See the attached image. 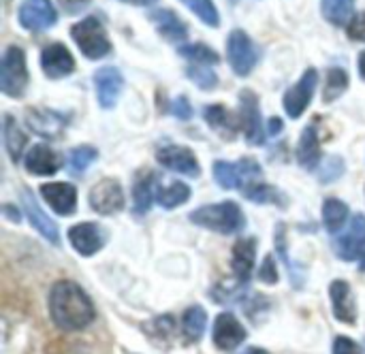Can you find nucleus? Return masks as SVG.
Listing matches in <instances>:
<instances>
[{"instance_id": "nucleus-1", "label": "nucleus", "mask_w": 365, "mask_h": 354, "mask_svg": "<svg viewBox=\"0 0 365 354\" xmlns=\"http://www.w3.org/2000/svg\"><path fill=\"white\" fill-rule=\"evenodd\" d=\"M49 314H51V321L58 329L81 331L94 321L96 310L79 284L62 280V282H56L51 286Z\"/></svg>"}, {"instance_id": "nucleus-2", "label": "nucleus", "mask_w": 365, "mask_h": 354, "mask_svg": "<svg viewBox=\"0 0 365 354\" xmlns=\"http://www.w3.org/2000/svg\"><path fill=\"white\" fill-rule=\"evenodd\" d=\"M190 220L197 227L222 233V235H233L244 229V212L240 209L237 203L233 201H222L216 205H205L199 207L190 214Z\"/></svg>"}, {"instance_id": "nucleus-3", "label": "nucleus", "mask_w": 365, "mask_h": 354, "mask_svg": "<svg viewBox=\"0 0 365 354\" xmlns=\"http://www.w3.org/2000/svg\"><path fill=\"white\" fill-rule=\"evenodd\" d=\"M71 36L79 47V51L83 53V58L88 60H101L111 53V41L107 36L103 21L96 15H88L77 24H73Z\"/></svg>"}, {"instance_id": "nucleus-4", "label": "nucleus", "mask_w": 365, "mask_h": 354, "mask_svg": "<svg viewBox=\"0 0 365 354\" xmlns=\"http://www.w3.org/2000/svg\"><path fill=\"white\" fill-rule=\"evenodd\" d=\"M28 81H30V75H28L24 49L17 45L6 47L2 62H0V90H2V94H6L11 98H19L26 94Z\"/></svg>"}, {"instance_id": "nucleus-5", "label": "nucleus", "mask_w": 365, "mask_h": 354, "mask_svg": "<svg viewBox=\"0 0 365 354\" xmlns=\"http://www.w3.org/2000/svg\"><path fill=\"white\" fill-rule=\"evenodd\" d=\"M227 60L237 77H248L259 62V47L244 30H233L227 38Z\"/></svg>"}, {"instance_id": "nucleus-6", "label": "nucleus", "mask_w": 365, "mask_h": 354, "mask_svg": "<svg viewBox=\"0 0 365 354\" xmlns=\"http://www.w3.org/2000/svg\"><path fill=\"white\" fill-rule=\"evenodd\" d=\"M261 175V167L252 158H242L240 162H227V160H216L214 162V179L231 190V188H246L248 182Z\"/></svg>"}, {"instance_id": "nucleus-7", "label": "nucleus", "mask_w": 365, "mask_h": 354, "mask_svg": "<svg viewBox=\"0 0 365 354\" xmlns=\"http://www.w3.org/2000/svg\"><path fill=\"white\" fill-rule=\"evenodd\" d=\"M17 19L24 30L41 34V32L49 30L51 26H56L58 13H56V6L51 4V0H24L19 4Z\"/></svg>"}, {"instance_id": "nucleus-8", "label": "nucleus", "mask_w": 365, "mask_h": 354, "mask_svg": "<svg viewBox=\"0 0 365 354\" xmlns=\"http://www.w3.org/2000/svg\"><path fill=\"white\" fill-rule=\"evenodd\" d=\"M319 85V73L317 68H308L304 71V75L299 77V81L287 90L284 94V111L291 120H297L304 115V111L310 107V100L314 96V90Z\"/></svg>"}, {"instance_id": "nucleus-9", "label": "nucleus", "mask_w": 365, "mask_h": 354, "mask_svg": "<svg viewBox=\"0 0 365 354\" xmlns=\"http://www.w3.org/2000/svg\"><path fill=\"white\" fill-rule=\"evenodd\" d=\"M240 124H242V130L250 145H261L265 141L259 96L252 90L240 92Z\"/></svg>"}, {"instance_id": "nucleus-10", "label": "nucleus", "mask_w": 365, "mask_h": 354, "mask_svg": "<svg viewBox=\"0 0 365 354\" xmlns=\"http://www.w3.org/2000/svg\"><path fill=\"white\" fill-rule=\"evenodd\" d=\"M68 120L71 118L66 113L56 111V109H47V107H28L26 109L28 128L45 139H58L64 132Z\"/></svg>"}, {"instance_id": "nucleus-11", "label": "nucleus", "mask_w": 365, "mask_h": 354, "mask_svg": "<svg viewBox=\"0 0 365 354\" xmlns=\"http://www.w3.org/2000/svg\"><path fill=\"white\" fill-rule=\"evenodd\" d=\"M90 205L101 216H111V214L120 212L124 207V194H122L120 182L113 177L101 179L90 190Z\"/></svg>"}, {"instance_id": "nucleus-12", "label": "nucleus", "mask_w": 365, "mask_h": 354, "mask_svg": "<svg viewBox=\"0 0 365 354\" xmlns=\"http://www.w3.org/2000/svg\"><path fill=\"white\" fill-rule=\"evenodd\" d=\"M41 68L47 79H64L75 71V58L64 43H51L41 51Z\"/></svg>"}, {"instance_id": "nucleus-13", "label": "nucleus", "mask_w": 365, "mask_h": 354, "mask_svg": "<svg viewBox=\"0 0 365 354\" xmlns=\"http://www.w3.org/2000/svg\"><path fill=\"white\" fill-rule=\"evenodd\" d=\"M94 90L103 109H113L124 90V77L115 66H101L94 73Z\"/></svg>"}, {"instance_id": "nucleus-14", "label": "nucleus", "mask_w": 365, "mask_h": 354, "mask_svg": "<svg viewBox=\"0 0 365 354\" xmlns=\"http://www.w3.org/2000/svg\"><path fill=\"white\" fill-rule=\"evenodd\" d=\"M156 160L175 173L188 175V177H199V162L192 154V150L182 147V145H165L156 152Z\"/></svg>"}, {"instance_id": "nucleus-15", "label": "nucleus", "mask_w": 365, "mask_h": 354, "mask_svg": "<svg viewBox=\"0 0 365 354\" xmlns=\"http://www.w3.org/2000/svg\"><path fill=\"white\" fill-rule=\"evenodd\" d=\"M336 252L344 261H361L365 256V216L357 214L349 227V231L338 237Z\"/></svg>"}, {"instance_id": "nucleus-16", "label": "nucleus", "mask_w": 365, "mask_h": 354, "mask_svg": "<svg viewBox=\"0 0 365 354\" xmlns=\"http://www.w3.org/2000/svg\"><path fill=\"white\" fill-rule=\"evenodd\" d=\"M244 340H246L244 325L231 312H222L216 318V323H214V344H216V348L218 350H225V353H231Z\"/></svg>"}, {"instance_id": "nucleus-17", "label": "nucleus", "mask_w": 365, "mask_h": 354, "mask_svg": "<svg viewBox=\"0 0 365 354\" xmlns=\"http://www.w3.org/2000/svg\"><path fill=\"white\" fill-rule=\"evenodd\" d=\"M41 194L58 216H71L77 209V190L71 184H64V182L43 184Z\"/></svg>"}, {"instance_id": "nucleus-18", "label": "nucleus", "mask_w": 365, "mask_h": 354, "mask_svg": "<svg viewBox=\"0 0 365 354\" xmlns=\"http://www.w3.org/2000/svg\"><path fill=\"white\" fill-rule=\"evenodd\" d=\"M329 297H331L334 316L340 323H344V325H355L357 323V306H355V297H353L351 284L344 282V280L331 282Z\"/></svg>"}, {"instance_id": "nucleus-19", "label": "nucleus", "mask_w": 365, "mask_h": 354, "mask_svg": "<svg viewBox=\"0 0 365 354\" xmlns=\"http://www.w3.org/2000/svg\"><path fill=\"white\" fill-rule=\"evenodd\" d=\"M150 21L154 24L158 34L169 43H182L188 38V26L171 9H156L154 13H150Z\"/></svg>"}, {"instance_id": "nucleus-20", "label": "nucleus", "mask_w": 365, "mask_h": 354, "mask_svg": "<svg viewBox=\"0 0 365 354\" xmlns=\"http://www.w3.org/2000/svg\"><path fill=\"white\" fill-rule=\"evenodd\" d=\"M68 241L71 246L81 254V256H92L96 254L105 239H103V231L92 224V222H81V224H75L68 229Z\"/></svg>"}, {"instance_id": "nucleus-21", "label": "nucleus", "mask_w": 365, "mask_h": 354, "mask_svg": "<svg viewBox=\"0 0 365 354\" xmlns=\"http://www.w3.org/2000/svg\"><path fill=\"white\" fill-rule=\"evenodd\" d=\"M21 199H24V209H26V214H28V218H30L32 227H34V229H36V231L47 239V241H51L53 246H58V244H60L58 227H56V222H51V220H49V216L41 209V205L36 203L34 194H32L28 188H24Z\"/></svg>"}, {"instance_id": "nucleus-22", "label": "nucleus", "mask_w": 365, "mask_h": 354, "mask_svg": "<svg viewBox=\"0 0 365 354\" xmlns=\"http://www.w3.org/2000/svg\"><path fill=\"white\" fill-rule=\"evenodd\" d=\"M255 254H257V239L244 237L233 246L231 269L240 282H248L255 271Z\"/></svg>"}, {"instance_id": "nucleus-23", "label": "nucleus", "mask_w": 365, "mask_h": 354, "mask_svg": "<svg viewBox=\"0 0 365 354\" xmlns=\"http://www.w3.org/2000/svg\"><path fill=\"white\" fill-rule=\"evenodd\" d=\"M24 162H26L28 173L32 175H53L60 169V156L43 143L30 147Z\"/></svg>"}, {"instance_id": "nucleus-24", "label": "nucleus", "mask_w": 365, "mask_h": 354, "mask_svg": "<svg viewBox=\"0 0 365 354\" xmlns=\"http://www.w3.org/2000/svg\"><path fill=\"white\" fill-rule=\"evenodd\" d=\"M297 160L304 169L314 171L321 162V139L317 132V124L304 128L302 139L297 143Z\"/></svg>"}, {"instance_id": "nucleus-25", "label": "nucleus", "mask_w": 365, "mask_h": 354, "mask_svg": "<svg viewBox=\"0 0 365 354\" xmlns=\"http://www.w3.org/2000/svg\"><path fill=\"white\" fill-rule=\"evenodd\" d=\"M321 13L329 24L349 28L355 19V0H321Z\"/></svg>"}, {"instance_id": "nucleus-26", "label": "nucleus", "mask_w": 365, "mask_h": 354, "mask_svg": "<svg viewBox=\"0 0 365 354\" xmlns=\"http://www.w3.org/2000/svg\"><path fill=\"white\" fill-rule=\"evenodd\" d=\"M203 118H205V122L214 128V130H218L220 135H225V137H233L235 132H237V128H240V122L231 115V111L227 109V107H222V105H207L205 109H203Z\"/></svg>"}, {"instance_id": "nucleus-27", "label": "nucleus", "mask_w": 365, "mask_h": 354, "mask_svg": "<svg viewBox=\"0 0 365 354\" xmlns=\"http://www.w3.org/2000/svg\"><path fill=\"white\" fill-rule=\"evenodd\" d=\"M2 141H4V150H6L11 162H19L21 152L26 147V135L19 130L17 122L11 115H4V122H2Z\"/></svg>"}, {"instance_id": "nucleus-28", "label": "nucleus", "mask_w": 365, "mask_h": 354, "mask_svg": "<svg viewBox=\"0 0 365 354\" xmlns=\"http://www.w3.org/2000/svg\"><path fill=\"white\" fill-rule=\"evenodd\" d=\"M188 199H190V188L184 182H171V184L156 188V203L165 209L180 207Z\"/></svg>"}, {"instance_id": "nucleus-29", "label": "nucleus", "mask_w": 365, "mask_h": 354, "mask_svg": "<svg viewBox=\"0 0 365 354\" xmlns=\"http://www.w3.org/2000/svg\"><path fill=\"white\" fill-rule=\"evenodd\" d=\"M154 182H156V175L152 173H145L141 175L137 182H135V188H133V197H135V214H145L154 199H156V188H154Z\"/></svg>"}, {"instance_id": "nucleus-30", "label": "nucleus", "mask_w": 365, "mask_h": 354, "mask_svg": "<svg viewBox=\"0 0 365 354\" xmlns=\"http://www.w3.org/2000/svg\"><path fill=\"white\" fill-rule=\"evenodd\" d=\"M349 218V207L340 199H327L323 203V224L329 233H338Z\"/></svg>"}, {"instance_id": "nucleus-31", "label": "nucleus", "mask_w": 365, "mask_h": 354, "mask_svg": "<svg viewBox=\"0 0 365 354\" xmlns=\"http://www.w3.org/2000/svg\"><path fill=\"white\" fill-rule=\"evenodd\" d=\"M349 90V73L340 66H331L325 77V90H323V100L334 103L338 100L344 92Z\"/></svg>"}, {"instance_id": "nucleus-32", "label": "nucleus", "mask_w": 365, "mask_h": 354, "mask_svg": "<svg viewBox=\"0 0 365 354\" xmlns=\"http://www.w3.org/2000/svg\"><path fill=\"white\" fill-rule=\"evenodd\" d=\"M244 194H246V199H250L255 203H278L280 207H287L284 194L280 190H276L274 186H267V184H255V182H250L244 188Z\"/></svg>"}, {"instance_id": "nucleus-33", "label": "nucleus", "mask_w": 365, "mask_h": 354, "mask_svg": "<svg viewBox=\"0 0 365 354\" xmlns=\"http://www.w3.org/2000/svg\"><path fill=\"white\" fill-rule=\"evenodd\" d=\"M205 325H207V314L203 308L192 306L186 310L184 314V333L190 342H199L205 333Z\"/></svg>"}, {"instance_id": "nucleus-34", "label": "nucleus", "mask_w": 365, "mask_h": 354, "mask_svg": "<svg viewBox=\"0 0 365 354\" xmlns=\"http://www.w3.org/2000/svg\"><path fill=\"white\" fill-rule=\"evenodd\" d=\"M178 51H180V56L188 58L192 64H207V66H212V64H218L220 62V56L210 45H205V43L182 45Z\"/></svg>"}, {"instance_id": "nucleus-35", "label": "nucleus", "mask_w": 365, "mask_h": 354, "mask_svg": "<svg viewBox=\"0 0 365 354\" xmlns=\"http://www.w3.org/2000/svg\"><path fill=\"white\" fill-rule=\"evenodd\" d=\"M186 75H188V79H190L199 90L212 92V90H216V85H218V75H216L214 68L207 66V64H192V62H190V66L186 68Z\"/></svg>"}, {"instance_id": "nucleus-36", "label": "nucleus", "mask_w": 365, "mask_h": 354, "mask_svg": "<svg viewBox=\"0 0 365 354\" xmlns=\"http://www.w3.org/2000/svg\"><path fill=\"white\" fill-rule=\"evenodd\" d=\"M205 26H212V28H218L220 26V15H218V9L212 0H182Z\"/></svg>"}, {"instance_id": "nucleus-37", "label": "nucleus", "mask_w": 365, "mask_h": 354, "mask_svg": "<svg viewBox=\"0 0 365 354\" xmlns=\"http://www.w3.org/2000/svg\"><path fill=\"white\" fill-rule=\"evenodd\" d=\"M96 156H98L96 147H92V145H79V147H75L68 154V167H71L73 173L79 175V173H83L96 160Z\"/></svg>"}, {"instance_id": "nucleus-38", "label": "nucleus", "mask_w": 365, "mask_h": 354, "mask_svg": "<svg viewBox=\"0 0 365 354\" xmlns=\"http://www.w3.org/2000/svg\"><path fill=\"white\" fill-rule=\"evenodd\" d=\"M344 173V160L342 158H338V156H331V158H327L325 160V167H323V171H321V182H334V179H338L340 175Z\"/></svg>"}, {"instance_id": "nucleus-39", "label": "nucleus", "mask_w": 365, "mask_h": 354, "mask_svg": "<svg viewBox=\"0 0 365 354\" xmlns=\"http://www.w3.org/2000/svg\"><path fill=\"white\" fill-rule=\"evenodd\" d=\"M171 113L178 118V120H190L192 118V107L188 103L186 96H178L173 103H171Z\"/></svg>"}, {"instance_id": "nucleus-40", "label": "nucleus", "mask_w": 365, "mask_h": 354, "mask_svg": "<svg viewBox=\"0 0 365 354\" xmlns=\"http://www.w3.org/2000/svg\"><path fill=\"white\" fill-rule=\"evenodd\" d=\"M259 278L265 284H276L278 282V274H276V265H274V256H265L261 269H259Z\"/></svg>"}, {"instance_id": "nucleus-41", "label": "nucleus", "mask_w": 365, "mask_h": 354, "mask_svg": "<svg viewBox=\"0 0 365 354\" xmlns=\"http://www.w3.org/2000/svg\"><path fill=\"white\" fill-rule=\"evenodd\" d=\"M334 354H361V348L346 335L336 338L334 342Z\"/></svg>"}, {"instance_id": "nucleus-42", "label": "nucleus", "mask_w": 365, "mask_h": 354, "mask_svg": "<svg viewBox=\"0 0 365 354\" xmlns=\"http://www.w3.org/2000/svg\"><path fill=\"white\" fill-rule=\"evenodd\" d=\"M349 36H351L353 41H361V43H365V11L364 13H359V15H355V19L351 21V26H349Z\"/></svg>"}, {"instance_id": "nucleus-43", "label": "nucleus", "mask_w": 365, "mask_h": 354, "mask_svg": "<svg viewBox=\"0 0 365 354\" xmlns=\"http://www.w3.org/2000/svg\"><path fill=\"white\" fill-rule=\"evenodd\" d=\"M62 2V6L66 9V11H79L81 6H86L90 0H60Z\"/></svg>"}, {"instance_id": "nucleus-44", "label": "nucleus", "mask_w": 365, "mask_h": 354, "mask_svg": "<svg viewBox=\"0 0 365 354\" xmlns=\"http://www.w3.org/2000/svg\"><path fill=\"white\" fill-rule=\"evenodd\" d=\"M280 130H282L280 118H272V120H269V135H278Z\"/></svg>"}, {"instance_id": "nucleus-45", "label": "nucleus", "mask_w": 365, "mask_h": 354, "mask_svg": "<svg viewBox=\"0 0 365 354\" xmlns=\"http://www.w3.org/2000/svg\"><path fill=\"white\" fill-rule=\"evenodd\" d=\"M126 4H133V6H152L156 0H122Z\"/></svg>"}, {"instance_id": "nucleus-46", "label": "nucleus", "mask_w": 365, "mask_h": 354, "mask_svg": "<svg viewBox=\"0 0 365 354\" xmlns=\"http://www.w3.org/2000/svg\"><path fill=\"white\" fill-rule=\"evenodd\" d=\"M357 64H359V75H361V79L365 81V51L364 53H359V60H357Z\"/></svg>"}, {"instance_id": "nucleus-47", "label": "nucleus", "mask_w": 365, "mask_h": 354, "mask_svg": "<svg viewBox=\"0 0 365 354\" xmlns=\"http://www.w3.org/2000/svg\"><path fill=\"white\" fill-rule=\"evenodd\" d=\"M242 354H269L267 350H263V348H248L246 353H242Z\"/></svg>"}, {"instance_id": "nucleus-48", "label": "nucleus", "mask_w": 365, "mask_h": 354, "mask_svg": "<svg viewBox=\"0 0 365 354\" xmlns=\"http://www.w3.org/2000/svg\"><path fill=\"white\" fill-rule=\"evenodd\" d=\"M359 269H361V271H365V256L361 259V261H359Z\"/></svg>"}]
</instances>
